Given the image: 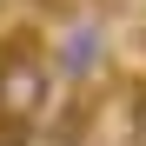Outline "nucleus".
I'll return each instance as SVG.
<instances>
[{
  "instance_id": "3",
  "label": "nucleus",
  "mask_w": 146,
  "mask_h": 146,
  "mask_svg": "<svg viewBox=\"0 0 146 146\" xmlns=\"http://www.w3.org/2000/svg\"><path fill=\"white\" fill-rule=\"evenodd\" d=\"M0 146H27V133H13V126H0Z\"/></svg>"
},
{
  "instance_id": "2",
  "label": "nucleus",
  "mask_w": 146,
  "mask_h": 146,
  "mask_svg": "<svg viewBox=\"0 0 146 146\" xmlns=\"http://www.w3.org/2000/svg\"><path fill=\"white\" fill-rule=\"evenodd\" d=\"M100 40H106L100 20H80V27L60 40V73H66V80H86V73L100 66Z\"/></svg>"
},
{
  "instance_id": "1",
  "label": "nucleus",
  "mask_w": 146,
  "mask_h": 146,
  "mask_svg": "<svg viewBox=\"0 0 146 146\" xmlns=\"http://www.w3.org/2000/svg\"><path fill=\"white\" fill-rule=\"evenodd\" d=\"M46 106H53V73H46V60L27 53V46L0 53V126L27 133Z\"/></svg>"
}]
</instances>
